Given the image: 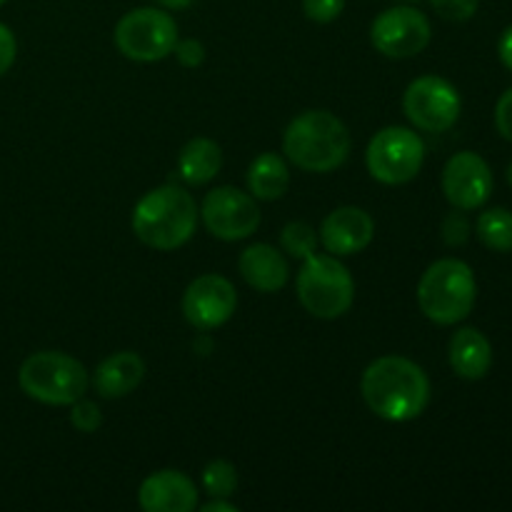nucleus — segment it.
I'll use <instances>...</instances> for the list:
<instances>
[{"instance_id": "17", "label": "nucleus", "mask_w": 512, "mask_h": 512, "mask_svg": "<svg viewBox=\"0 0 512 512\" xmlns=\"http://www.w3.org/2000/svg\"><path fill=\"white\" fill-rule=\"evenodd\" d=\"M450 368L463 380H483L493 368V345L478 328H460L448 345Z\"/></svg>"}, {"instance_id": "4", "label": "nucleus", "mask_w": 512, "mask_h": 512, "mask_svg": "<svg viewBox=\"0 0 512 512\" xmlns=\"http://www.w3.org/2000/svg\"><path fill=\"white\" fill-rule=\"evenodd\" d=\"M478 300L475 273L465 260L443 258L430 265L418 283V305L438 325H458L473 313Z\"/></svg>"}, {"instance_id": "22", "label": "nucleus", "mask_w": 512, "mask_h": 512, "mask_svg": "<svg viewBox=\"0 0 512 512\" xmlns=\"http://www.w3.org/2000/svg\"><path fill=\"white\" fill-rule=\"evenodd\" d=\"M203 488L210 498H230L238 488V470L228 460H213L203 470Z\"/></svg>"}, {"instance_id": "32", "label": "nucleus", "mask_w": 512, "mask_h": 512, "mask_svg": "<svg viewBox=\"0 0 512 512\" xmlns=\"http://www.w3.org/2000/svg\"><path fill=\"white\" fill-rule=\"evenodd\" d=\"M203 512H238V508L233 503H225L223 498H213L203 505Z\"/></svg>"}, {"instance_id": "33", "label": "nucleus", "mask_w": 512, "mask_h": 512, "mask_svg": "<svg viewBox=\"0 0 512 512\" xmlns=\"http://www.w3.org/2000/svg\"><path fill=\"white\" fill-rule=\"evenodd\" d=\"M158 3L168 10H185L193 0H158Z\"/></svg>"}, {"instance_id": "8", "label": "nucleus", "mask_w": 512, "mask_h": 512, "mask_svg": "<svg viewBox=\"0 0 512 512\" xmlns=\"http://www.w3.org/2000/svg\"><path fill=\"white\" fill-rule=\"evenodd\" d=\"M365 163L378 183H410L425 163V143L415 130L390 125L373 135L368 153H365Z\"/></svg>"}, {"instance_id": "7", "label": "nucleus", "mask_w": 512, "mask_h": 512, "mask_svg": "<svg viewBox=\"0 0 512 512\" xmlns=\"http://www.w3.org/2000/svg\"><path fill=\"white\" fill-rule=\"evenodd\" d=\"M178 25L173 15L158 8L130 10L115 25V45L120 53L138 63H155L173 53Z\"/></svg>"}, {"instance_id": "12", "label": "nucleus", "mask_w": 512, "mask_h": 512, "mask_svg": "<svg viewBox=\"0 0 512 512\" xmlns=\"http://www.w3.org/2000/svg\"><path fill=\"white\" fill-rule=\"evenodd\" d=\"M443 193L458 210H478L493 195V170L473 150L455 153L443 168Z\"/></svg>"}, {"instance_id": "21", "label": "nucleus", "mask_w": 512, "mask_h": 512, "mask_svg": "<svg viewBox=\"0 0 512 512\" xmlns=\"http://www.w3.org/2000/svg\"><path fill=\"white\" fill-rule=\"evenodd\" d=\"M475 233L485 248L495 253H512V213L505 208H490L480 213Z\"/></svg>"}, {"instance_id": "24", "label": "nucleus", "mask_w": 512, "mask_h": 512, "mask_svg": "<svg viewBox=\"0 0 512 512\" xmlns=\"http://www.w3.org/2000/svg\"><path fill=\"white\" fill-rule=\"evenodd\" d=\"M70 423H73L75 430H80V433H95V430L103 425V415H100V408L95 403H90V400H75L73 405H70Z\"/></svg>"}, {"instance_id": "2", "label": "nucleus", "mask_w": 512, "mask_h": 512, "mask_svg": "<svg viewBox=\"0 0 512 512\" xmlns=\"http://www.w3.org/2000/svg\"><path fill=\"white\" fill-rule=\"evenodd\" d=\"M198 225V205L188 190L160 185L138 200L133 210V233L153 250H175L188 243Z\"/></svg>"}, {"instance_id": "14", "label": "nucleus", "mask_w": 512, "mask_h": 512, "mask_svg": "<svg viewBox=\"0 0 512 512\" xmlns=\"http://www.w3.org/2000/svg\"><path fill=\"white\" fill-rule=\"evenodd\" d=\"M375 238V223L363 208L343 205L335 208L320 225V243L330 255L345 258L368 248Z\"/></svg>"}, {"instance_id": "20", "label": "nucleus", "mask_w": 512, "mask_h": 512, "mask_svg": "<svg viewBox=\"0 0 512 512\" xmlns=\"http://www.w3.org/2000/svg\"><path fill=\"white\" fill-rule=\"evenodd\" d=\"M290 170L275 153H263L250 163L248 188L255 200H278L288 193Z\"/></svg>"}, {"instance_id": "27", "label": "nucleus", "mask_w": 512, "mask_h": 512, "mask_svg": "<svg viewBox=\"0 0 512 512\" xmlns=\"http://www.w3.org/2000/svg\"><path fill=\"white\" fill-rule=\"evenodd\" d=\"M305 18L313 23H333L345 10V0H303Z\"/></svg>"}, {"instance_id": "23", "label": "nucleus", "mask_w": 512, "mask_h": 512, "mask_svg": "<svg viewBox=\"0 0 512 512\" xmlns=\"http://www.w3.org/2000/svg\"><path fill=\"white\" fill-rule=\"evenodd\" d=\"M280 243H283V250L293 258L305 260L318 250V235L310 228L308 223H288L280 233Z\"/></svg>"}, {"instance_id": "30", "label": "nucleus", "mask_w": 512, "mask_h": 512, "mask_svg": "<svg viewBox=\"0 0 512 512\" xmlns=\"http://www.w3.org/2000/svg\"><path fill=\"white\" fill-rule=\"evenodd\" d=\"M15 53H18V43H15V35L10 33L8 25L0 23V75H5L10 68H13Z\"/></svg>"}, {"instance_id": "34", "label": "nucleus", "mask_w": 512, "mask_h": 512, "mask_svg": "<svg viewBox=\"0 0 512 512\" xmlns=\"http://www.w3.org/2000/svg\"><path fill=\"white\" fill-rule=\"evenodd\" d=\"M508 183H510V188H512V163H510V168H508Z\"/></svg>"}, {"instance_id": "19", "label": "nucleus", "mask_w": 512, "mask_h": 512, "mask_svg": "<svg viewBox=\"0 0 512 512\" xmlns=\"http://www.w3.org/2000/svg\"><path fill=\"white\" fill-rule=\"evenodd\" d=\"M223 168V150L210 138H193L178 155V173L188 185H205Z\"/></svg>"}, {"instance_id": "5", "label": "nucleus", "mask_w": 512, "mask_h": 512, "mask_svg": "<svg viewBox=\"0 0 512 512\" xmlns=\"http://www.w3.org/2000/svg\"><path fill=\"white\" fill-rule=\"evenodd\" d=\"M18 383L28 398L43 405H73L75 400L88 393V370L73 355L60 350H43L35 353L20 365Z\"/></svg>"}, {"instance_id": "3", "label": "nucleus", "mask_w": 512, "mask_h": 512, "mask_svg": "<svg viewBox=\"0 0 512 512\" xmlns=\"http://www.w3.org/2000/svg\"><path fill=\"white\" fill-rule=\"evenodd\" d=\"M283 150L295 168L330 173L348 160L350 133L328 110H305L285 128Z\"/></svg>"}, {"instance_id": "6", "label": "nucleus", "mask_w": 512, "mask_h": 512, "mask_svg": "<svg viewBox=\"0 0 512 512\" xmlns=\"http://www.w3.org/2000/svg\"><path fill=\"white\" fill-rule=\"evenodd\" d=\"M295 288H298L300 305L320 320L340 318L348 313L355 300L353 275L335 255L313 253L305 258Z\"/></svg>"}, {"instance_id": "13", "label": "nucleus", "mask_w": 512, "mask_h": 512, "mask_svg": "<svg viewBox=\"0 0 512 512\" xmlns=\"http://www.w3.org/2000/svg\"><path fill=\"white\" fill-rule=\"evenodd\" d=\"M238 308V293L223 275H200L185 288L183 315L193 328L215 330L228 323Z\"/></svg>"}, {"instance_id": "1", "label": "nucleus", "mask_w": 512, "mask_h": 512, "mask_svg": "<svg viewBox=\"0 0 512 512\" xmlns=\"http://www.w3.org/2000/svg\"><path fill=\"white\" fill-rule=\"evenodd\" d=\"M365 405L388 423L420 418L430 403V380L418 363L403 355H383L365 368L360 380Z\"/></svg>"}, {"instance_id": "29", "label": "nucleus", "mask_w": 512, "mask_h": 512, "mask_svg": "<svg viewBox=\"0 0 512 512\" xmlns=\"http://www.w3.org/2000/svg\"><path fill=\"white\" fill-rule=\"evenodd\" d=\"M495 128L505 140L512 143V88L505 90L495 105Z\"/></svg>"}, {"instance_id": "16", "label": "nucleus", "mask_w": 512, "mask_h": 512, "mask_svg": "<svg viewBox=\"0 0 512 512\" xmlns=\"http://www.w3.org/2000/svg\"><path fill=\"white\" fill-rule=\"evenodd\" d=\"M240 275L258 293H278L290 278L288 260L268 243H255L240 253Z\"/></svg>"}, {"instance_id": "9", "label": "nucleus", "mask_w": 512, "mask_h": 512, "mask_svg": "<svg viewBox=\"0 0 512 512\" xmlns=\"http://www.w3.org/2000/svg\"><path fill=\"white\" fill-rule=\"evenodd\" d=\"M460 108H463L460 93L440 75L415 78L403 95L405 115L415 128L425 133H445L453 128L460 118Z\"/></svg>"}, {"instance_id": "25", "label": "nucleus", "mask_w": 512, "mask_h": 512, "mask_svg": "<svg viewBox=\"0 0 512 512\" xmlns=\"http://www.w3.org/2000/svg\"><path fill=\"white\" fill-rule=\"evenodd\" d=\"M440 233H443V240L450 245V248H460V245L468 243L470 220H468V215H465V210L455 208L453 213L445 215Z\"/></svg>"}, {"instance_id": "28", "label": "nucleus", "mask_w": 512, "mask_h": 512, "mask_svg": "<svg viewBox=\"0 0 512 512\" xmlns=\"http://www.w3.org/2000/svg\"><path fill=\"white\" fill-rule=\"evenodd\" d=\"M175 58L180 60V65H185V68H198L200 63L205 60V48L200 40L195 38H188V40H178L173 48Z\"/></svg>"}, {"instance_id": "35", "label": "nucleus", "mask_w": 512, "mask_h": 512, "mask_svg": "<svg viewBox=\"0 0 512 512\" xmlns=\"http://www.w3.org/2000/svg\"><path fill=\"white\" fill-rule=\"evenodd\" d=\"M5 3V0H0V5H3Z\"/></svg>"}, {"instance_id": "18", "label": "nucleus", "mask_w": 512, "mask_h": 512, "mask_svg": "<svg viewBox=\"0 0 512 512\" xmlns=\"http://www.w3.org/2000/svg\"><path fill=\"white\" fill-rule=\"evenodd\" d=\"M145 378V363L138 353L133 350H123V353H115L110 358H105L103 363L95 370V390H98L103 398H125L128 393H133Z\"/></svg>"}, {"instance_id": "11", "label": "nucleus", "mask_w": 512, "mask_h": 512, "mask_svg": "<svg viewBox=\"0 0 512 512\" xmlns=\"http://www.w3.org/2000/svg\"><path fill=\"white\" fill-rule=\"evenodd\" d=\"M200 218H203L210 235L235 243V240L250 238L258 230L260 210L253 195L223 185V188H215L205 195Z\"/></svg>"}, {"instance_id": "31", "label": "nucleus", "mask_w": 512, "mask_h": 512, "mask_svg": "<svg viewBox=\"0 0 512 512\" xmlns=\"http://www.w3.org/2000/svg\"><path fill=\"white\" fill-rule=\"evenodd\" d=\"M498 55H500V63L512 73V25L510 28L503 30L498 40Z\"/></svg>"}, {"instance_id": "15", "label": "nucleus", "mask_w": 512, "mask_h": 512, "mask_svg": "<svg viewBox=\"0 0 512 512\" xmlns=\"http://www.w3.org/2000/svg\"><path fill=\"white\" fill-rule=\"evenodd\" d=\"M138 503L145 512H190L198 508V488L180 470H160L143 480Z\"/></svg>"}, {"instance_id": "26", "label": "nucleus", "mask_w": 512, "mask_h": 512, "mask_svg": "<svg viewBox=\"0 0 512 512\" xmlns=\"http://www.w3.org/2000/svg\"><path fill=\"white\" fill-rule=\"evenodd\" d=\"M430 5H433L440 18L453 20V23H465V20H470L478 13L480 0H430Z\"/></svg>"}, {"instance_id": "10", "label": "nucleus", "mask_w": 512, "mask_h": 512, "mask_svg": "<svg viewBox=\"0 0 512 512\" xmlns=\"http://www.w3.org/2000/svg\"><path fill=\"white\" fill-rule=\"evenodd\" d=\"M430 38H433L430 20L410 5L383 10L370 25V43L385 58H413L428 48Z\"/></svg>"}]
</instances>
